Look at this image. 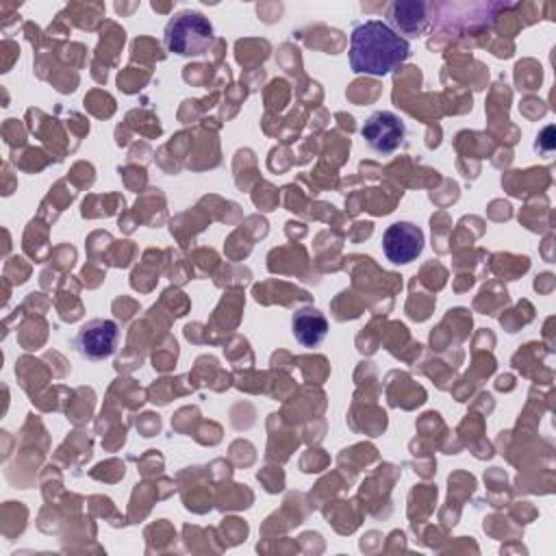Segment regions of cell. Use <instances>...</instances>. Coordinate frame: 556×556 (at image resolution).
<instances>
[{
    "label": "cell",
    "instance_id": "cell-3",
    "mask_svg": "<svg viewBox=\"0 0 556 556\" xmlns=\"http://www.w3.org/2000/svg\"><path fill=\"white\" fill-rule=\"evenodd\" d=\"M367 148L378 154H391L404 146L406 124L393 111H374L361 126Z\"/></svg>",
    "mask_w": 556,
    "mask_h": 556
},
{
    "label": "cell",
    "instance_id": "cell-2",
    "mask_svg": "<svg viewBox=\"0 0 556 556\" xmlns=\"http://www.w3.org/2000/svg\"><path fill=\"white\" fill-rule=\"evenodd\" d=\"M165 48L178 56H200L213 43V24L200 11H178L165 24Z\"/></svg>",
    "mask_w": 556,
    "mask_h": 556
},
{
    "label": "cell",
    "instance_id": "cell-5",
    "mask_svg": "<svg viewBox=\"0 0 556 556\" xmlns=\"http://www.w3.org/2000/svg\"><path fill=\"white\" fill-rule=\"evenodd\" d=\"M424 250V230L413 222H393L382 235V252L393 265L413 263Z\"/></svg>",
    "mask_w": 556,
    "mask_h": 556
},
{
    "label": "cell",
    "instance_id": "cell-7",
    "mask_svg": "<svg viewBox=\"0 0 556 556\" xmlns=\"http://www.w3.org/2000/svg\"><path fill=\"white\" fill-rule=\"evenodd\" d=\"M426 9H428V4L426 2H417V0L393 2L389 7V20L393 24V30L397 35L402 33V35L417 37L426 28V24H428Z\"/></svg>",
    "mask_w": 556,
    "mask_h": 556
},
{
    "label": "cell",
    "instance_id": "cell-1",
    "mask_svg": "<svg viewBox=\"0 0 556 556\" xmlns=\"http://www.w3.org/2000/svg\"><path fill=\"white\" fill-rule=\"evenodd\" d=\"M348 54L352 72L384 76L410 56V46L387 22L367 20L354 26Z\"/></svg>",
    "mask_w": 556,
    "mask_h": 556
},
{
    "label": "cell",
    "instance_id": "cell-4",
    "mask_svg": "<svg viewBox=\"0 0 556 556\" xmlns=\"http://www.w3.org/2000/svg\"><path fill=\"white\" fill-rule=\"evenodd\" d=\"M119 341V328L113 319H89L74 337L76 352L87 361L109 358Z\"/></svg>",
    "mask_w": 556,
    "mask_h": 556
},
{
    "label": "cell",
    "instance_id": "cell-6",
    "mask_svg": "<svg viewBox=\"0 0 556 556\" xmlns=\"http://www.w3.org/2000/svg\"><path fill=\"white\" fill-rule=\"evenodd\" d=\"M291 332H293V337H295V341L300 345L315 348V345H319L326 339L328 321H326L321 311H317L313 306H304V308L293 313V317H291Z\"/></svg>",
    "mask_w": 556,
    "mask_h": 556
}]
</instances>
